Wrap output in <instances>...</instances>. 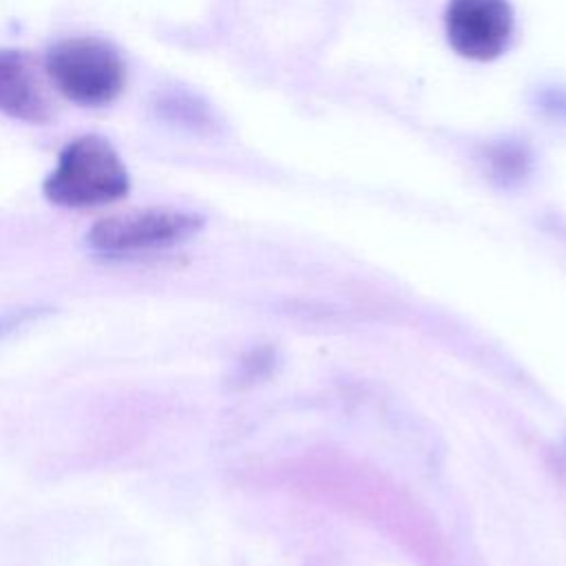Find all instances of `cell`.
Listing matches in <instances>:
<instances>
[{
  "mask_svg": "<svg viewBox=\"0 0 566 566\" xmlns=\"http://www.w3.org/2000/svg\"><path fill=\"white\" fill-rule=\"evenodd\" d=\"M128 172L115 148L97 135L73 139L44 181V195L62 208H93L128 192Z\"/></svg>",
  "mask_w": 566,
  "mask_h": 566,
  "instance_id": "obj_1",
  "label": "cell"
},
{
  "mask_svg": "<svg viewBox=\"0 0 566 566\" xmlns=\"http://www.w3.org/2000/svg\"><path fill=\"white\" fill-rule=\"evenodd\" d=\"M55 88L75 104L104 106L124 88V62L106 40L80 35L55 42L44 60Z\"/></svg>",
  "mask_w": 566,
  "mask_h": 566,
  "instance_id": "obj_2",
  "label": "cell"
},
{
  "mask_svg": "<svg viewBox=\"0 0 566 566\" xmlns=\"http://www.w3.org/2000/svg\"><path fill=\"white\" fill-rule=\"evenodd\" d=\"M203 219L192 212L170 208L128 210L102 217L86 232V243L108 256L139 254L177 245L199 232Z\"/></svg>",
  "mask_w": 566,
  "mask_h": 566,
  "instance_id": "obj_3",
  "label": "cell"
},
{
  "mask_svg": "<svg viewBox=\"0 0 566 566\" xmlns=\"http://www.w3.org/2000/svg\"><path fill=\"white\" fill-rule=\"evenodd\" d=\"M444 29L455 53L489 62L502 55L511 42L513 9L509 0H449Z\"/></svg>",
  "mask_w": 566,
  "mask_h": 566,
  "instance_id": "obj_4",
  "label": "cell"
},
{
  "mask_svg": "<svg viewBox=\"0 0 566 566\" xmlns=\"http://www.w3.org/2000/svg\"><path fill=\"white\" fill-rule=\"evenodd\" d=\"M0 111L27 124H44L53 117L40 62L20 49H0Z\"/></svg>",
  "mask_w": 566,
  "mask_h": 566,
  "instance_id": "obj_5",
  "label": "cell"
},
{
  "mask_svg": "<svg viewBox=\"0 0 566 566\" xmlns=\"http://www.w3.org/2000/svg\"><path fill=\"white\" fill-rule=\"evenodd\" d=\"M491 164L495 166L500 177H504V179H520L526 172L528 155H526V150L522 146L504 144V146H497L493 150Z\"/></svg>",
  "mask_w": 566,
  "mask_h": 566,
  "instance_id": "obj_6",
  "label": "cell"
}]
</instances>
